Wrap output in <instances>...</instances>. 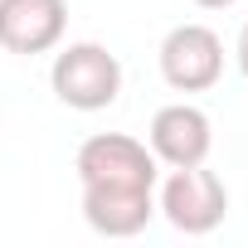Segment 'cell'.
I'll list each match as a JSON object with an SVG mask.
<instances>
[{
    "instance_id": "9",
    "label": "cell",
    "mask_w": 248,
    "mask_h": 248,
    "mask_svg": "<svg viewBox=\"0 0 248 248\" xmlns=\"http://www.w3.org/2000/svg\"><path fill=\"white\" fill-rule=\"evenodd\" d=\"M200 10H229V5H238V0H195Z\"/></svg>"
},
{
    "instance_id": "5",
    "label": "cell",
    "mask_w": 248,
    "mask_h": 248,
    "mask_svg": "<svg viewBox=\"0 0 248 248\" xmlns=\"http://www.w3.org/2000/svg\"><path fill=\"white\" fill-rule=\"evenodd\" d=\"M68 30V0H0V49L49 54Z\"/></svg>"
},
{
    "instance_id": "4",
    "label": "cell",
    "mask_w": 248,
    "mask_h": 248,
    "mask_svg": "<svg viewBox=\"0 0 248 248\" xmlns=\"http://www.w3.org/2000/svg\"><path fill=\"white\" fill-rule=\"evenodd\" d=\"M161 73L175 93H204L224 73V39L209 25H175L161 39Z\"/></svg>"
},
{
    "instance_id": "7",
    "label": "cell",
    "mask_w": 248,
    "mask_h": 248,
    "mask_svg": "<svg viewBox=\"0 0 248 248\" xmlns=\"http://www.w3.org/2000/svg\"><path fill=\"white\" fill-rule=\"evenodd\" d=\"M214 146L209 117L190 102H170L151 117V156L166 166H200Z\"/></svg>"
},
{
    "instance_id": "6",
    "label": "cell",
    "mask_w": 248,
    "mask_h": 248,
    "mask_svg": "<svg viewBox=\"0 0 248 248\" xmlns=\"http://www.w3.org/2000/svg\"><path fill=\"white\" fill-rule=\"evenodd\" d=\"M156 200L141 185H83V219L102 238H132L151 224Z\"/></svg>"
},
{
    "instance_id": "3",
    "label": "cell",
    "mask_w": 248,
    "mask_h": 248,
    "mask_svg": "<svg viewBox=\"0 0 248 248\" xmlns=\"http://www.w3.org/2000/svg\"><path fill=\"white\" fill-rule=\"evenodd\" d=\"M78 180L83 185H141L156 190V156L146 141L127 132H97L78 146Z\"/></svg>"
},
{
    "instance_id": "8",
    "label": "cell",
    "mask_w": 248,
    "mask_h": 248,
    "mask_svg": "<svg viewBox=\"0 0 248 248\" xmlns=\"http://www.w3.org/2000/svg\"><path fill=\"white\" fill-rule=\"evenodd\" d=\"M238 68H243V78H248V25L238 30Z\"/></svg>"
},
{
    "instance_id": "2",
    "label": "cell",
    "mask_w": 248,
    "mask_h": 248,
    "mask_svg": "<svg viewBox=\"0 0 248 248\" xmlns=\"http://www.w3.org/2000/svg\"><path fill=\"white\" fill-rule=\"evenodd\" d=\"M161 214L180 233H214L229 214V190L214 170L200 166H170V180L161 185Z\"/></svg>"
},
{
    "instance_id": "1",
    "label": "cell",
    "mask_w": 248,
    "mask_h": 248,
    "mask_svg": "<svg viewBox=\"0 0 248 248\" xmlns=\"http://www.w3.org/2000/svg\"><path fill=\"white\" fill-rule=\"evenodd\" d=\"M49 83H54V97L73 112H102L117 102L122 93V63L117 54H107L102 44L83 39V44H68L54 68H49Z\"/></svg>"
}]
</instances>
